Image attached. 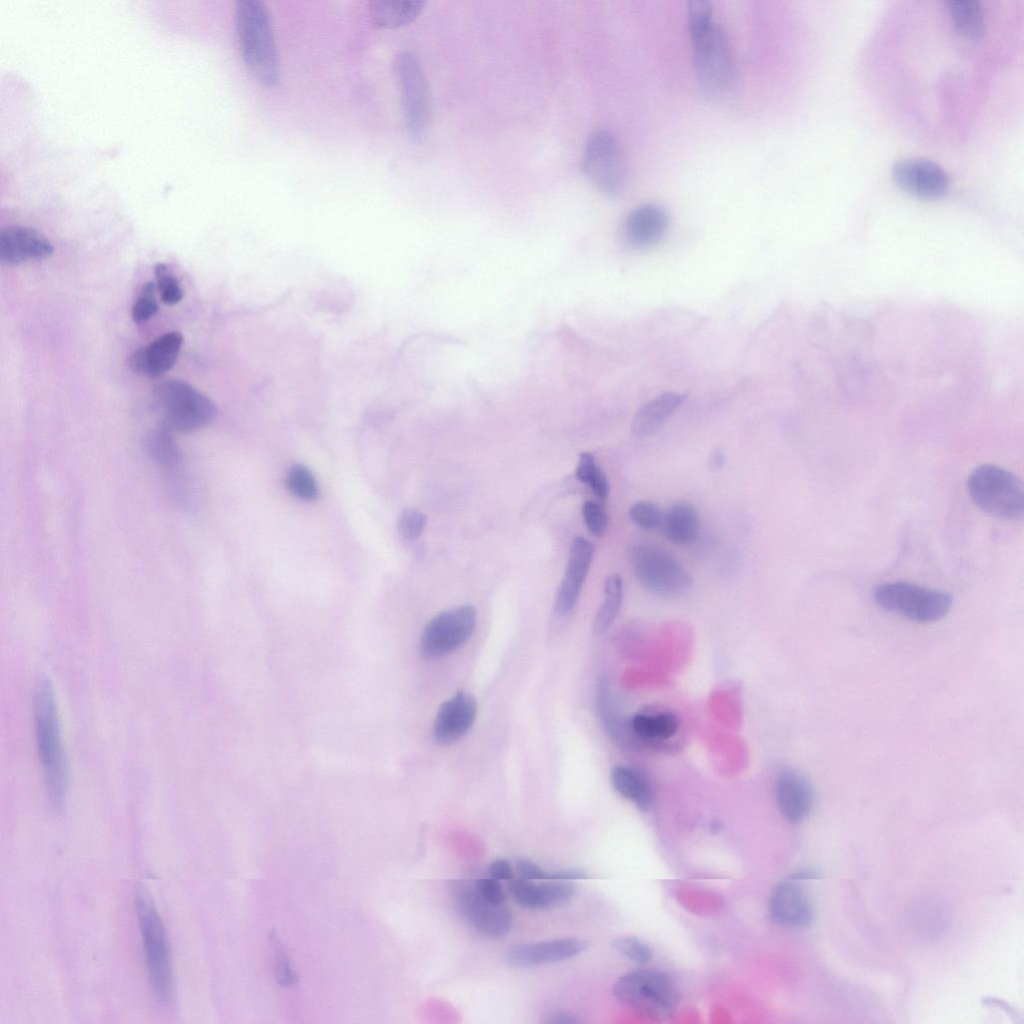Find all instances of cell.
Returning <instances> with one entry per match:
<instances>
[{
    "instance_id": "cell-41",
    "label": "cell",
    "mask_w": 1024,
    "mask_h": 1024,
    "mask_svg": "<svg viewBox=\"0 0 1024 1024\" xmlns=\"http://www.w3.org/2000/svg\"><path fill=\"white\" fill-rule=\"evenodd\" d=\"M516 870L520 878L524 880H547L548 873L528 859L518 860L516 862Z\"/></svg>"
},
{
    "instance_id": "cell-20",
    "label": "cell",
    "mask_w": 1024,
    "mask_h": 1024,
    "mask_svg": "<svg viewBox=\"0 0 1024 1024\" xmlns=\"http://www.w3.org/2000/svg\"><path fill=\"white\" fill-rule=\"evenodd\" d=\"M593 553V545L585 538L576 537L573 540L556 597V610L560 615H565L573 609L588 573Z\"/></svg>"
},
{
    "instance_id": "cell-6",
    "label": "cell",
    "mask_w": 1024,
    "mask_h": 1024,
    "mask_svg": "<svg viewBox=\"0 0 1024 1024\" xmlns=\"http://www.w3.org/2000/svg\"><path fill=\"white\" fill-rule=\"evenodd\" d=\"M135 904L149 983L156 999L168 1003L173 996V973L166 932L157 910L144 894H138Z\"/></svg>"
},
{
    "instance_id": "cell-45",
    "label": "cell",
    "mask_w": 1024,
    "mask_h": 1024,
    "mask_svg": "<svg viewBox=\"0 0 1024 1024\" xmlns=\"http://www.w3.org/2000/svg\"><path fill=\"white\" fill-rule=\"evenodd\" d=\"M790 878H793V879H796V880H799V881L800 880H805V879L818 878V872L815 871V870H812V869H804V870L795 872L794 874H792L790 876Z\"/></svg>"
},
{
    "instance_id": "cell-24",
    "label": "cell",
    "mask_w": 1024,
    "mask_h": 1024,
    "mask_svg": "<svg viewBox=\"0 0 1024 1024\" xmlns=\"http://www.w3.org/2000/svg\"><path fill=\"white\" fill-rule=\"evenodd\" d=\"M424 6L423 0H374L368 4V19L376 29H396L413 22Z\"/></svg>"
},
{
    "instance_id": "cell-32",
    "label": "cell",
    "mask_w": 1024,
    "mask_h": 1024,
    "mask_svg": "<svg viewBox=\"0 0 1024 1024\" xmlns=\"http://www.w3.org/2000/svg\"><path fill=\"white\" fill-rule=\"evenodd\" d=\"M576 475L581 482L591 488L598 498L605 499L608 496V480L591 453L583 452L580 454Z\"/></svg>"
},
{
    "instance_id": "cell-34",
    "label": "cell",
    "mask_w": 1024,
    "mask_h": 1024,
    "mask_svg": "<svg viewBox=\"0 0 1024 1024\" xmlns=\"http://www.w3.org/2000/svg\"><path fill=\"white\" fill-rule=\"evenodd\" d=\"M631 521L644 530H654L661 526L663 513L651 501L640 500L633 503L628 511Z\"/></svg>"
},
{
    "instance_id": "cell-14",
    "label": "cell",
    "mask_w": 1024,
    "mask_h": 1024,
    "mask_svg": "<svg viewBox=\"0 0 1024 1024\" xmlns=\"http://www.w3.org/2000/svg\"><path fill=\"white\" fill-rule=\"evenodd\" d=\"M895 183L905 191L922 198H938L949 187V176L937 163L922 158L898 161L892 168Z\"/></svg>"
},
{
    "instance_id": "cell-13",
    "label": "cell",
    "mask_w": 1024,
    "mask_h": 1024,
    "mask_svg": "<svg viewBox=\"0 0 1024 1024\" xmlns=\"http://www.w3.org/2000/svg\"><path fill=\"white\" fill-rule=\"evenodd\" d=\"M456 905L462 916L480 934L499 938L505 936L512 926L510 910L503 904L485 900L475 886L464 884L455 894Z\"/></svg>"
},
{
    "instance_id": "cell-25",
    "label": "cell",
    "mask_w": 1024,
    "mask_h": 1024,
    "mask_svg": "<svg viewBox=\"0 0 1024 1024\" xmlns=\"http://www.w3.org/2000/svg\"><path fill=\"white\" fill-rule=\"evenodd\" d=\"M686 396L676 392H664L644 404L635 414L632 431L639 437L656 433L684 402Z\"/></svg>"
},
{
    "instance_id": "cell-23",
    "label": "cell",
    "mask_w": 1024,
    "mask_h": 1024,
    "mask_svg": "<svg viewBox=\"0 0 1024 1024\" xmlns=\"http://www.w3.org/2000/svg\"><path fill=\"white\" fill-rule=\"evenodd\" d=\"M509 890L514 900L527 909H543L570 900L575 887L570 881L549 880L535 884L530 880H512Z\"/></svg>"
},
{
    "instance_id": "cell-35",
    "label": "cell",
    "mask_w": 1024,
    "mask_h": 1024,
    "mask_svg": "<svg viewBox=\"0 0 1024 1024\" xmlns=\"http://www.w3.org/2000/svg\"><path fill=\"white\" fill-rule=\"evenodd\" d=\"M154 274L162 302L167 305L179 303L183 298V291L168 267L164 263H157L154 267Z\"/></svg>"
},
{
    "instance_id": "cell-11",
    "label": "cell",
    "mask_w": 1024,
    "mask_h": 1024,
    "mask_svg": "<svg viewBox=\"0 0 1024 1024\" xmlns=\"http://www.w3.org/2000/svg\"><path fill=\"white\" fill-rule=\"evenodd\" d=\"M407 130L415 141L427 135L431 121V98L422 66L410 51L403 50L394 58Z\"/></svg>"
},
{
    "instance_id": "cell-19",
    "label": "cell",
    "mask_w": 1024,
    "mask_h": 1024,
    "mask_svg": "<svg viewBox=\"0 0 1024 1024\" xmlns=\"http://www.w3.org/2000/svg\"><path fill=\"white\" fill-rule=\"evenodd\" d=\"M775 798L782 816L791 823H799L811 812L814 793L811 783L802 773L785 769L776 778Z\"/></svg>"
},
{
    "instance_id": "cell-8",
    "label": "cell",
    "mask_w": 1024,
    "mask_h": 1024,
    "mask_svg": "<svg viewBox=\"0 0 1024 1024\" xmlns=\"http://www.w3.org/2000/svg\"><path fill=\"white\" fill-rule=\"evenodd\" d=\"M874 600L882 609L920 623L942 619L953 602L947 592L902 581L879 585Z\"/></svg>"
},
{
    "instance_id": "cell-7",
    "label": "cell",
    "mask_w": 1024,
    "mask_h": 1024,
    "mask_svg": "<svg viewBox=\"0 0 1024 1024\" xmlns=\"http://www.w3.org/2000/svg\"><path fill=\"white\" fill-rule=\"evenodd\" d=\"M154 396L163 415V424L172 431H195L208 425L217 414L209 397L182 380L159 383Z\"/></svg>"
},
{
    "instance_id": "cell-3",
    "label": "cell",
    "mask_w": 1024,
    "mask_h": 1024,
    "mask_svg": "<svg viewBox=\"0 0 1024 1024\" xmlns=\"http://www.w3.org/2000/svg\"><path fill=\"white\" fill-rule=\"evenodd\" d=\"M613 994L622 1005L654 1020L671 1017L680 1002L674 982L666 974L651 969L621 975L613 985Z\"/></svg>"
},
{
    "instance_id": "cell-43",
    "label": "cell",
    "mask_w": 1024,
    "mask_h": 1024,
    "mask_svg": "<svg viewBox=\"0 0 1024 1024\" xmlns=\"http://www.w3.org/2000/svg\"><path fill=\"white\" fill-rule=\"evenodd\" d=\"M586 878H587L586 873L584 871H582V870H579V869L560 870V871H555V872H551V873L547 874V880L570 881V880H580V879H586Z\"/></svg>"
},
{
    "instance_id": "cell-31",
    "label": "cell",
    "mask_w": 1024,
    "mask_h": 1024,
    "mask_svg": "<svg viewBox=\"0 0 1024 1024\" xmlns=\"http://www.w3.org/2000/svg\"><path fill=\"white\" fill-rule=\"evenodd\" d=\"M623 583L622 578L613 574L605 583V599L599 607L593 624L595 633H602L609 628L616 618L622 603Z\"/></svg>"
},
{
    "instance_id": "cell-38",
    "label": "cell",
    "mask_w": 1024,
    "mask_h": 1024,
    "mask_svg": "<svg viewBox=\"0 0 1024 1024\" xmlns=\"http://www.w3.org/2000/svg\"><path fill=\"white\" fill-rule=\"evenodd\" d=\"M583 519L591 534L600 537L608 526V516L605 509L597 502L588 500L582 506Z\"/></svg>"
},
{
    "instance_id": "cell-17",
    "label": "cell",
    "mask_w": 1024,
    "mask_h": 1024,
    "mask_svg": "<svg viewBox=\"0 0 1024 1024\" xmlns=\"http://www.w3.org/2000/svg\"><path fill=\"white\" fill-rule=\"evenodd\" d=\"M51 242L40 231L26 226H8L0 231V261L14 266L52 255Z\"/></svg>"
},
{
    "instance_id": "cell-21",
    "label": "cell",
    "mask_w": 1024,
    "mask_h": 1024,
    "mask_svg": "<svg viewBox=\"0 0 1024 1024\" xmlns=\"http://www.w3.org/2000/svg\"><path fill=\"white\" fill-rule=\"evenodd\" d=\"M586 947L587 943L580 939H555L511 946L506 958L514 966H532L569 959L582 953Z\"/></svg>"
},
{
    "instance_id": "cell-33",
    "label": "cell",
    "mask_w": 1024,
    "mask_h": 1024,
    "mask_svg": "<svg viewBox=\"0 0 1024 1024\" xmlns=\"http://www.w3.org/2000/svg\"><path fill=\"white\" fill-rule=\"evenodd\" d=\"M286 486L291 494L304 501H314L319 495L315 477L303 465H294L288 470Z\"/></svg>"
},
{
    "instance_id": "cell-29",
    "label": "cell",
    "mask_w": 1024,
    "mask_h": 1024,
    "mask_svg": "<svg viewBox=\"0 0 1024 1024\" xmlns=\"http://www.w3.org/2000/svg\"><path fill=\"white\" fill-rule=\"evenodd\" d=\"M947 9L958 33L970 39H980L985 32V18L981 4L976 0H953Z\"/></svg>"
},
{
    "instance_id": "cell-5",
    "label": "cell",
    "mask_w": 1024,
    "mask_h": 1024,
    "mask_svg": "<svg viewBox=\"0 0 1024 1024\" xmlns=\"http://www.w3.org/2000/svg\"><path fill=\"white\" fill-rule=\"evenodd\" d=\"M690 40L693 68L700 86L711 96L723 94L731 86L735 74L733 50L726 32L714 22Z\"/></svg>"
},
{
    "instance_id": "cell-27",
    "label": "cell",
    "mask_w": 1024,
    "mask_h": 1024,
    "mask_svg": "<svg viewBox=\"0 0 1024 1024\" xmlns=\"http://www.w3.org/2000/svg\"><path fill=\"white\" fill-rule=\"evenodd\" d=\"M611 782L614 789L624 798L632 801L639 809L649 810L655 800L651 783L638 770L618 765L611 771Z\"/></svg>"
},
{
    "instance_id": "cell-46",
    "label": "cell",
    "mask_w": 1024,
    "mask_h": 1024,
    "mask_svg": "<svg viewBox=\"0 0 1024 1024\" xmlns=\"http://www.w3.org/2000/svg\"><path fill=\"white\" fill-rule=\"evenodd\" d=\"M712 459H713L712 464H714V465H721L722 464V454L721 453L715 452V454L712 456Z\"/></svg>"
},
{
    "instance_id": "cell-10",
    "label": "cell",
    "mask_w": 1024,
    "mask_h": 1024,
    "mask_svg": "<svg viewBox=\"0 0 1024 1024\" xmlns=\"http://www.w3.org/2000/svg\"><path fill=\"white\" fill-rule=\"evenodd\" d=\"M583 169L588 180L603 195L616 197L627 184V163L618 138L610 131L593 132L584 148Z\"/></svg>"
},
{
    "instance_id": "cell-26",
    "label": "cell",
    "mask_w": 1024,
    "mask_h": 1024,
    "mask_svg": "<svg viewBox=\"0 0 1024 1024\" xmlns=\"http://www.w3.org/2000/svg\"><path fill=\"white\" fill-rule=\"evenodd\" d=\"M630 729L637 739L658 745L674 738L679 730V721L670 711L641 712L632 717Z\"/></svg>"
},
{
    "instance_id": "cell-36",
    "label": "cell",
    "mask_w": 1024,
    "mask_h": 1024,
    "mask_svg": "<svg viewBox=\"0 0 1024 1024\" xmlns=\"http://www.w3.org/2000/svg\"><path fill=\"white\" fill-rule=\"evenodd\" d=\"M156 284L146 283L132 308V318L136 323L146 322L151 319L159 309L156 299Z\"/></svg>"
},
{
    "instance_id": "cell-28",
    "label": "cell",
    "mask_w": 1024,
    "mask_h": 1024,
    "mask_svg": "<svg viewBox=\"0 0 1024 1024\" xmlns=\"http://www.w3.org/2000/svg\"><path fill=\"white\" fill-rule=\"evenodd\" d=\"M661 527L665 537L674 544L693 542L699 531V518L695 508L687 502H677L663 513Z\"/></svg>"
},
{
    "instance_id": "cell-22",
    "label": "cell",
    "mask_w": 1024,
    "mask_h": 1024,
    "mask_svg": "<svg viewBox=\"0 0 1024 1024\" xmlns=\"http://www.w3.org/2000/svg\"><path fill=\"white\" fill-rule=\"evenodd\" d=\"M666 211L653 203L633 209L623 224V233L629 245L643 249L658 243L668 230Z\"/></svg>"
},
{
    "instance_id": "cell-2",
    "label": "cell",
    "mask_w": 1024,
    "mask_h": 1024,
    "mask_svg": "<svg viewBox=\"0 0 1024 1024\" xmlns=\"http://www.w3.org/2000/svg\"><path fill=\"white\" fill-rule=\"evenodd\" d=\"M235 29L243 62L262 86L276 88L281 68L270 12L261 0H238Z\"/></svg>"
},
{
    "instance_id": "cell-15",
    "label": "cell",
    "mask_w": 1024,
    "mask_h": 1024,
    "mask_svg": "<svg viewBox=\"0 0 1024 1024\" xmlns=\"http://www.w3.org/2000/svg\"><path fill=\"white\" fill-rule=\"evenodd\" d=\"M813 905L799 880L788 878L778 883L769 898L771 920L785 927H805L813 920Z\"/></svg>"
},
{
    "instance_id": "cell-4",
    "label": "cell",
    "mask_w": 1024,
    "mask_h": 1024,
    "mask_svg": "<svg viewBox=\"0 0 1024 1024\" xmlns=\"http://www.w3.org/2000/svg\"><path fill=\"white\" fill-rule=\"evenodd\" d=\"M968 491L979 508L996 518L1016 520L1023 516V484L1002 467L993 464L976 467L968 478Z\"/></svg>"
},
{
    "instance_id": "cell-12",
    "label": "cell",
    "mask_w": 1024,
    "mask_h": 1024,
    "mask_svg": "<svg viewBox=\"0 0 1024 1024\" xmlns=\"http://www.w3.org/2000/svg\"><path fill=\"white\" fill-rule=\"evenodd\" d=\"M475 626L476 610L471 605L444 611L424 628L421 653L427 658L445 656L462 646L473 634Z\"/></svg>"
},
{
    "instance_id": "cell-40",
    "label": "cell",
    "mask_w": 1024,
    "mask_h": 1024,
    "mask_svg": "<svg viewBox=\"0 0 1024 1024\" xmlns=\"http://www.w3.org/2000/svg\"><path fill=\"white\" fill-rule=\"evenodd\" d=\"M477 892L487 901L500 904L505 900L503 889L498 880L493 878H483L477 880L475 884Z\"/></svg>"
},
{
    "instance_id": "cell-44",
    "label": "cell",
    "mask_w": 1024,
    "mask_h": 1024,
    "mask_svg": "<svg viewBox=\"0 0 1024 1024\" xmlns=\"http://www.w3.org/2000/svg\"><path fill=\"white\" fill-rule=\"evenodd\" d=\"M546 1022L550 1024H573L580 1022V1020L570 1012L561 1011L550 1015Z\"/></svg>"
},
{
    "instance_id": "cell-39",
    "label": "cell",
    "mask_w": 1024,
    "mask_h": 1024,
    "mask_svg": "<svg viewBox=\"0 0 1024 1024\" xmlns=\"http://www.w3.org/2000/svg\"><path fill=\"white\" fill-rule=\"evenodd\" d=\"M426 517L415 509H405L398 522L400 534L408 540L418 538L424 530Z\"/></svg>"
},
{
    "instance_id": "cell-18",
    "label": "cell",
    "mask_w": 1024,
    "mask_h": 1024,
    "mask_svg": "<svg viewBox=\"0 0 1024 1024\" xmlns=\"http://www.w3.org/2000/svg\"><path fill=\"white\" fill-rule=\"evenodd\" d=\"M182 344L183 336L180 332L164 333L148 345L135 350L129 356V367L143 376L160 377L174 366Z\"/></svg>"
},
{
    "instance_id": "cell-42",
    "label": "cell",
    "mask_w": 1024,
    "mask_h": 1024,
    "mask_svg": "<svg viewBox=\"0 0 1024 1024\" xmlns=\"http://www.w3.org/2000/svg\"><path fill=\"white\" fill-rule=\"evenodd\" d=\"M490 877L496 880H511L513 870L510 863L505 859L494 860L489 867Z\"/></svg>"
},
{
    "instance_id": "cell-37",
    "label": "cell",
    "mask_w": 1024,
    "mask_h": 1024,
    "mask_svg": "<svg viewBox=\"0 0 1024 1024\" xmlns=\"http://www.w3.org/2000/svg\"><path fill=\"white\" fill-rule=\"evenodd\" d=\"M612 946L623 956L637 963L644 964L652 958L650 947L634 937H618L613 940Z\"/></svg>"
},
{
    "instance_id": "cell-30",
    "label": "cell",
    "mask_w": 1024,
    "mask_h": 1024,
    "mask_svg": "<svg viewBox=\"0 0 1024 1024\" xmlns=\"http://www.w3.org/2000/svg\"><path fill=\"white\" fill-rule=\"evenodd\" d=\"M145 446L149 456L161 466L171 468L180 463L181 453L172 430L164 424L148 434Z\"/></svg>"
},
{
    "instance_id": "cell-16",
    "label": "cell",
    "mask_w": 1024,
    "mask_h": 1024,
    "mask_svg": "<svg viewBox=\"0 0 1024 1024\" xmlns=\"http://www.w3.org/2000/svg\"><path fill=\"white\" fill-rule=\"evenodd\" d=\"M477 714L475 698L459 691L444 701L433 723V737L440 745H450L462 738L473 726Z\"/></svg>"
},
{
    "instance_id": "cell-1",
    "label": "cell",
    "mask_w": 1024,
    "mask_h": 1024,
    "mask_svg": "<svg viewBox=\"0 0 1024 1024\" xmlns=\"http://www.w3.org/2000/svg\"><path fill=\"white\" fill-rule=\"evenodd\" d=\"M33 719L46 795L51 807L60 811L68 790V767L55 696L47 679H39L34 687Z\"/></svg>"
},
{
    "instance_id": "cell-9",
    "label": "cell",
    "mask_w": 1024,
    "mask_h": 1024,
    "mask_svg": "<svg viewBox=\"0 0 1024 1024\" xmlns=\"http://www.w3.org/2000/svg\"><path fill=\"white\" fill-rule=\"evenodd\" d=\"M629 557L638 581L656 595L678 597L692 586L689 572L662 548L646 543L635 544Z\"/></svg>"
}]
</instances>
